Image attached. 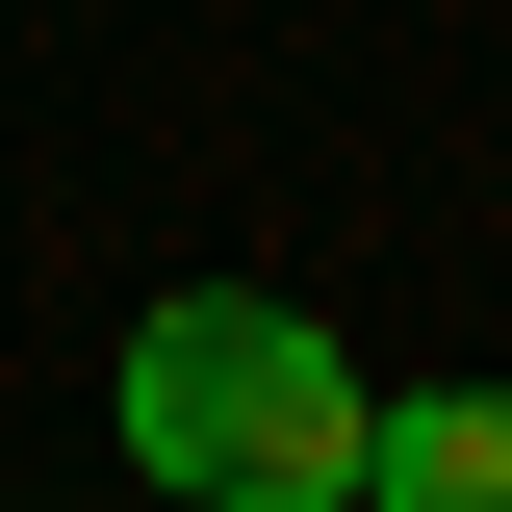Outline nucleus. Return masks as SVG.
I'll return each instance as SVG.
<instances>
[{
	"instance_id": "obj_1",
	"label": "nucleus",
	"mask_w": 512,
	"mask_h": 512,
	"mask_svg": "<svg viewBox=\"0 0 512 512\" xmlns=\"http://www.w3.org/2000/svg\"><path fill=\"white\" fill-rule=\"evenodd\" d=\"M359 436H384V384L282 282H180V308L128 333V461L205 487V512H359Z\"/></svg>"
},
{
	"instance_id": "obj_2",
	"label": "nucleus",
	"mask_w": 512,
	"mask_h": 512,
	"mask_svg": "<svg viewBox=\"0 0 512 512\" xmlns=\"http://www.w3.org/2000/svg\"><path fill=\"white\" fill-rule=\"evenodd\" d=\"M359 487L384 512H512V384H410V410L359 436Z\"/></svg>"
}]
</instances>
